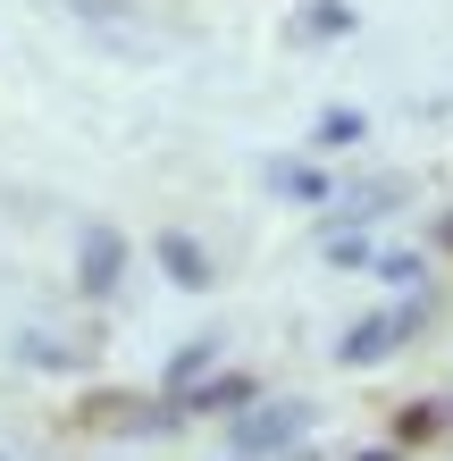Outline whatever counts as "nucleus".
Instances as JSON below:
<instances>
[{
    "label": "nucleus",
    "mask_w": 453,
    "mask_h": 461,
    "mask_svg": "<svg viewBox=\"0 0 453 461\" xmlns=\"http://www.w3.org/2000/svg\"><path fill=\"white\" fill-rule=\"evenodd\" d=\"M303 428H311V411H252L244 428H235V445H244V453H269L285 437H303Z\"/></svg>",
    "instance_id": "2"
},
{
    "label": "nucleus",
    "mask_w": 453,
    "mask_h": 461,
    "mask_svg": "<svg viewBox=\"0 0 453 461\" xmlns=\"http://www.w3.org/2000/svg\"><path fill=\"white\" fill-rule=\"evenodd\" d=\"M361 461H403V453H361Z\"/></svg>",
    "instance_id": "6"
},
{
    "label": "nucleus",
    "mask_w": 453,
    "mask_h": 461,
    "mask_svg": "<svg viewBox=\"0 0 453 461\" xmlns=\"http://www.w3.org/2000/svg\"><path fill=\"white\" fill-rule=\"evenodd\" d=\"M85 285H118V235H85Z\"/></svg>",
    "instance_id": "4"
},
{
    "label": "nucleus",
    "mask_w": 453,
    "mask_h": 461,
    "mask_svg": "<svg viewBox=\"0 0 453 461\" xmlns=\"http://www.w3.org/2000/svg\"><path fill=\"white\" fill-rule=\"evenodd\" d=\"M319 134H328V143H353L361 118H353V110H328V118H319Z\"/></svg>",
    "instance_id": "5"
},
{
    "label": "nucleus",
    "mask_w": 453,
    "mask_h": 461,
    "mask_svg": "<svg viewBox=\"0 0 453 461\" xmlns=\"http://www.w3.org/2000/svg\"><path fill=\"white\" fill-rule=\"evenodd\" d=\"M445 243H453V227H445Z\"/></svg>",
    "instance_id": "7"
},
{
    "label": "nucleus",
    "mask_w": 453,
    "mask_h": 461,
    "mask_svg": "<svg viewBox=\"0 0 453 461\" xmlns=\"http://www.w3.org/2000/svg\"><path fill=\"white\" fill-rule=\"evenodd\" d=\"M159 260H168V277H177V285H210V260H202L185 235H168V243H159Z\"/></svg>",
    "instance_id": "3"
},
{
    "label": "nucleus",
    "mask_w": 453,
    "mask_h": 461,
    "mask_svg": "<svg viewBox=\"0 0 453 461\" xmlns=\"http://www.w3.org/2000/svg\"><path fill=\"white\" fill-rule=\"evenodd\" d=\"M412 328H420V311H378V319H361V328H353V336H344L336 352H344V361H353V369H361V361H386V352H394V344H403Z\"/></svg>",
    "instance_id": "1"
}]
</instances>
